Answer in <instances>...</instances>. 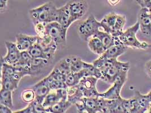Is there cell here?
<instances>
[{"label": "cell", "mask_w": 151, "mask_h": 113, "mask_svg": "<svg viewBox=\"0 0 151 113\" xmlns=\"http://www.w3.org/2000/svg\"><path fill=\"white\" fill-rule=\"evenodd\" d=\"M29 15L33 24L49 23L58 21V8L52 2H48L39 7L29 10Z\"/></svg>", "instance_id": "obj_1"}, {"label": "cell", "mask_w": 151, "mask_h": 113, "mask_svg": "<svg viewBox=\"0 0 151 113\" xmlns=\"http://www.w3.org/2000/svg\"><path fill=\"white\" fill-rule=\"evenodd\" d=\"M139 28V23L137 21L134 25L123 32L118 37L119 40L128 48L140 49H147L151 48V44L146 42H141L137 40L136 35Z\"/></svg>", "instance_id": "obj_2"}, {"label": "cell", "mask_w": 151, "mask_h": 113, "mask_svg": "<svg viewBox=\"0 0 151 113\" xmlns=\"http://www.w3.org/2000/svg\"><path fill=\"white\" fill-rule=\"evenodd\" d=\"M78 33L84 41H88L89 39L96 35L101 30V23L98 21L93 15H91L84 21L78 26Z\"/></svg>", "instance_id": "obj_3"}, {"label": "cell", "mask_w": 151, "mask_h": 113, "mask_svg": "<svg viewBox=\"0 0 151 113\" xmlns=\"http://www.w3.org/2000/svg\"><path fill=\"white\" fill-rule=\"evenodd\" d=\"M130 64L118 61L116 59L113 64L105 70L101 71L102 77L101 80L104 82L113 84L115 78L122 71H129Z\"/></svg>", "instance_id": "obj_4"}, {"label": "cell", "mask_w": 151, "mask_h": 113, "mask_svg": "<svg viewBox=\"0 0 151 113\" xmlns=\"http://www.w3.org/2000/svg\"><path fill=\"white\" fill-rule=\"evenodd\" d=\"M99 79L93 76L84 77L81 80L79 87L82 90L84 97H100V93L96 89V84Z\"/></svg>", "instance_id": "obj_5"}, {"label": "cell", "mask_w": 151, "mask_h": 113, "mask_svg": "<svg viewBox=\"0 0 151 113\" xmlns=\"http://www.w3.org/2000/svg\"><path fill=\"white\" fill-rule=\"evenodd\" d=\"M46 29L47 34L57 44L66 43L68 29L62 27L58 21L47 23Z\"/></svg>", "instance_id": "obj_6"}, {"label": "cell", "mask_w": 151, "mask_h": 113, "mask_svg": "<svg viewBox=\"0 0 151 113\" xmlns=\"http://www.w3.org/2000/svg\"><path fill=\"white\" fill-rule=\"evenodd\" d=\"M66 4L74 21L82 19L88 10V4L86 0H71Z\"/></svg>", "instance_id": "obj_7"}, {"label": "cell", "mask_w": 151, "mask_h": 113, "mask_svg": "<svg viewBox=\"0 0 151 113\" xmlns=\"http://www.w3.org/2000/svg\"><path fill=\"white\" fill-rule=\"evenodd\" d=\"M75 105L78 113H101L99 97L96 98L84 97Z\"/></svg>", "instance_id": "obj_8"}, {"label": "cell", "mask_w": 151, "mask_h": 113, "mask_svg": "<svg viewBox=\"0 0 151 113\" xmlns=\"http://www.w3.org/2000/svg\"><path fill=\"white\" fill-rule=\"evenodd\" d=\"M7 53L6 56L1 57V62L14 65L20 59L21 51L18 48L16 43L6 41L5 42Z\"/></svg>", "instance_id": "obj_9"}, {"label": "cell", "mask_w": 151, "mask_h": 113, "mask_svg": "<svg viewBox=\"0 0 151 113\" xmlns=\"http://www.w3.org/2000/svg\"><path fill=\"white\" fill-rule=\"evenodd\" d=\"M133 113H148L151 101L147 94H142L139 91H135L134 97Z\"/></svg>", "instance_id": "obj_10"}, {"label": "cell", "mask_w": 151, "mask_h": 113, "mask_svg": "<svg viewBox=\"0 0 151 113\" xmlns=\"http://www.w3.org/2000/svg\"><path fill=\"white\" fill-rule=\"evenodd\" d=\"M137 21L141 32L147 36H151V19L150 12L148 8H142L138 14Z\"/></svg>", "instance_id": "obj_11"}, {"label": "cell", "mask_w": 151, "mask_h": 113, "mask_svg": "<svg viewBox=\"0 0 151 113\" xmlns=\"http://www.w3.org/2000/svg\"><path fill=\"white\" fill-rule=\"evenodd\" d=\"M37 36H29L25 34H18L16 36V44L21 51H28L37 41Z\"/></svg>", "instance_id": "obj_12"}, {"label": "cell", "mask_w": 151, "mask_h": 113, "mask_svg": "<svg viewBox=\"0 0 151 113\" xmlns=\"http://www.w3.org/2000/svg\"><path fill=\"white\" fill-rule=\"evenodd\" d=\"M32 88L34 90L36 94L35 100L41 104H42L44 99L51 91L45 78L34 85Z\"/></svg>", "instance_id": "obj_13"}, {"label": "cell", "mask_w": 151, "mask_h": 113, "mask_svg": "<svg viewBox=\"0 0 151 113\" xmlns=\"http://www.w3.org/2000/svg\"><path fill=\"white\" fill-rule=\"evenodd\" d=\"M127 49L128 47L125 46L122 43L117 42L115 45L105 50L103 54L100 56V57L106 59H117L118 56L124 54L127 51Z\"/></svg>", "instance_id": "obj_14"}, {"label": "cell", "mask_w": 151, "mask_h": 113, "mask_svg": "<svg viewBox=\"0 0 151 113\" xmlns=\"http://www.w3.org/2000/svg\"><path fill=\"white\" fill-rule=\"evenodd\" d=\"M118 14L110 13L106 15L100 21L101 29L104 31L109 33L114 36L115 33V26L117 21Z\"/></svg>", "instance_id": "obj_15"}, {"label": "cell", "mask_w": 151, "mask_h": 113, "mask_svg": "<svg viewBox=\"0 0 151 113\" xmlns=\"http://www.w3.org/2000/svg\"><path fill=\"white\" fill-rule=\"evenodd\" d=\"M57 21L65 28L68 29L70 26L74 22L67 4L58 9V21Z\"/></svg>", "instance_id": "obj_16"}, {"label": "cell", "mask_w": 151, "mask_h": 113, "mask_svg": "<svg viewBox=\"0 0 151 113\" xmlns=\"http://www.w3.org/2000/svg\"><path fill=\"white\" fill-rule=\"evenodd\" d=\"M94 36L100 39L103 44L105 50L108 49L111 46L115 45L117 42H120L118 37H115L110 34L101 30H100Z\"/></svg>", "instance_id": "obj_17"}, {"label": "cell", "mask_w": 151, "mask_h": 113, "mask_svg": "<svg viewBox=\"0 0 151 113\" xmlns=\"http://www.w3.org/2000/svg\"><path fill=\"white\" fill-rule=\"evenodd\" d=\"M68 100L73 105H76L79 102L83 96L82 91L78 85L67 87Z\"/></svg>", "instance_id": "obj_18"}, {"label": "cell", "mask_w": 151, "mask_h": 113, "mask_svg": "<svg viewBox=\"0 0 151 113\" xmlns=\"http://www.w3.org/2000/svg\"><path fill=\"white\" fill-rule=\"evenodd\" d=\"M123 85L114 83L110 88L106 92L100 93V97L108 99H117L121 97L120 93Z\"/></svg>", "instance_id": "obj_19"}, {"label": "cell", "mask_w": 151, "mask_h": 113, "mask_svg": "<svg viewBox=\"0 0 151 113\" xmlns=\"http://www.w3.org/2000/svg\"><path fill=\"white\" fill-rule=\"evenodd\" d=\"M87 41L88 46L92 53L101 56L105 51L103 42L98 37L93 36L91 37Z\"/></svg>", "instance_id": "obj_20"}, {"label": "cell", "mask_w": 151, "mask_h": 113, "mask_svg": "<svg viewBox=\"0 0 151 113\" xmlns=\"http://www.w3.org/2000/svg\"><path fill=\"white\" fill-rule=\"evenodd\" d=\"M73 104L69 102L68 100H61L57 102L54 105L46 109L47 113H64Z\"/></svg>", "instance_id": "obj_21"}, {"label": "cell", "mask_w": 151, "mask_h": 113, "mask_svg": "<svg viewBox=\"0 0 151 113\" xmlns=\"http://www.w3.org/2000/svg\"><path fill=\"white\" fill-rule=\"evenodd\" d=\"M19 83V82H17L12 77L1 75V89L8 90L13 92L18 88Z\"/></svg>", "instance_id": "obj_22"}, {"label": "cell", "mask_w": 151, "mask_h": 113, "mask_svg": "<svg viewBox=\"0 0 151 113\" xmlns=\"http://www.w3.org/2000/svg\"><path fill=\"white\" fill-rule=\"evenodd\" d=\"M86 76L87 74L84 70L77 72H70L67 75L65 83L68 87L77 85L79 84L81 80Z\"/></svg>", "instance_id": "obj_23"}, {"label": "cell", "mask_w": 151, "mask_h": 113, "mask_svg": "<svg viewBox=\"0 0 151 113\" xmlns=\"http://www.w3.org/2000/svg\"><path fill=\"white\" fill-rule=\"evenodd\" d=\"M28 51L33 58H44L48 59L47 54L44 48L37 41L34 44Z\"/></svg>", "instance_id": "obj_24"}, {"label": "cell", "mask_w": 151, "mask_h": 113, "mask_svg": "<svg viewBox=\"0 0 151 113\" xmlns=\"http://www.w3.org/2000/svg\"><path fill=\"white\" fill-rule=\"evenodd\" d=\"M49 60L44 58H32L29 64V69L31 75H32L37 71H39L42 67L48 64Z\"/></svg>", "instance_id": "obj_25"}, {"label": "cell", "mask_w": 151, "mask_h": 113, "mask_svg": "<svg viewBox=\"0 0 151 113\" xmlns=\"http://www.w3.org/2000/svg\"><path fill=\"white\" fill-rule=\"evenodd\" d=\"M11 91L1 89L0 91V104L8 106L12 109L13 108V102Z\"/></svg>", "instance_id": "obj_26"}, {"label": "cell", "mask_w": 151, "mask_h": 113, "mask_svg": "<svg viewBox=\"0 0 151 113\" xmlns=\"http://www.w3.org/2000/svg\"><path fill=\"white\" fill-rule=\"evenodd\" d=\"M60 101V99L57 96L55 90H51L44 99L42 102V105L45 108L47 109L54 105Z\"/></svg>", "instance_id": "obj_27"}, {"label": "cell", "mask_w": 151, "mask_h": 113, "mask_svg": "<svg viewBox=\"0 0 151 113\" xmlns=\"http://www.w3.org/2000/svg\"><path fill=\"white\" fill-rule=\"evenodd\" d=\"M70 70L71 72H77L84 69L85 62L80 58L74 56L70 58Z\"/></svg>", "instance_id": "obj_28"}, {"label": "cell", "mask_w": 151, "mask_h": 113, "mask_svg": "<svg viewBox=\"0 0 151 113\" xmlns=\"http://www.w3.org/2000/svg\"><path fill=\"white\" fill-rule=\"evenodd\" d=\"M45 78L51 90H57L61 88H66L68 87L65 82L55 80L49 75Z\"/></svg>", "instance_id": "obj_29"}, {"label": "cell", "mask_w": 151, "mask_h": 113, "mask_svg": "<svg viewBox=\"0 0 151 113\" xmlns=\"http://www.w3.org/2000/svg\"><path fill=\"white\" fill-rule=\"evenodd\" d=\"M21 98L23 101L26 103H31L36 99V94L34 90L32 88L24 90L22 92Z\"/></svg>", "instance_id": "obj_30"}, {"label": "cell", "mask_w": 151, "mask_h": 113, "mask_svg": "<svg viewBox=\"0 0 151 113\" xmlns=\"http://www.w3.org/2000/svg\"><path fill=\"white\" fill-rule=\"evenodd\" d=\"M55 67H57L62 73L68 75L69 73L71 72L70 58L65 59L64 60L61 61Z\"/></svg>", "instance_id": "obj_31"}, {"label": "cell", "mask_w": 151, "mask_h": 113, "mask_svg": "<svg viewBox=\"0 0 151 113\" xmlns=\"http://www.w3.org/2000/svg\"><path fill=\"white\" fill-rule=\"evenodd\" d=\"M34 26L35 30L38 38H42L48 34L46 29V23H39Z\"/></svg>", "instance_id": "obj_32"}, {"label": "cell", "mask_w": 151, "mask_h": 113, "mask_svg": "<svg viewBox=\"0 0 151 113\" xmlns=\"http://www.w3.org/2000/svg\"><path fill=\"white\" fill-rule=\"evenodd\" d=\"M49 75L51 76L55 80L62 81V82H66L67 75L62 73L61 71L57 67H55L52 72L49 74Z\"/></svg>", "instance_id": "obj_33"}, {"label": "cell", "mask_w": 151, "mask_h": 113, "mask_svg": "<svg viewBox=\"0 0 151 113\" xmlns=\"http://www.w3.org/2000/svg\"><path fill=\"white\" fill-rule=\"evenodd\" d=\"M32 104L34 107L35 113H47V109L43 106L42 104L38 102L35 99L32 102Z\"/></svg>", "instance_id": "obj_34"}, {"label": "cell", "mask_w": 151, "mask_h": 113, "mask_svg": "<svg viewBox=\"0 0 151 113\" xmlns=\"http://www.w3.org/2000/svg\"><path fill=\"white\" fill-rule=\"evenodd\" d=\"M14 113H35L34 107L32 105V102L29 103L26 107L20 110H18L17 112H14Z\"/></svg>", "instance_id": "obj_35"}, {"label": "cell", "mask_w": 151, "mask_h": 113, "mask_svg": "<svg viewBox=\"0 0 151 113\" xmlns=\"http://www.w3.org/2000/svg\"><path fill=\"white\" fill-rule=\"evenodd\" d=\"M137 4L142 8L149 9L151 5V0H135Z\"/></svg>", "instance_id": "obj_36"}, {"label": "cell", "mask_w": 151, "mask_h": 113, "mask_svg": "<svg viewBox=\"0 0 151 113\" xmlns=\"http://www.w3.org/2000/svg\"><path fill=\"white\" fill-rule=\"evenodd\" d=\"M0 113H12V109L9 107L4 105L0 104Z\"/></svg>", "instance_id": "obj_37"}, {"label": "cell", "mask_w": 151, "mask_h": 113, "mask_svg": "<svg viewBox=\"0 0 151 113\" xmlns=\"http://www.w3.org/2000/svg\"><path fill=\"white\" fill-rule=\"evenodd\" d=\"M145 70L148 75L151 78V59L145 64Z\"/></svg>", "instance_id": "obj_38"}, {"label": "cell", "mask_w": 151, "mask_h": 113, "mask_svg": "<svg viewBox=\"0 0 151 113\" xmlns=\"http://www.w3.org/2000/svg\"><path fill=\"white\" fill-rule=\"evenodd\" d=\"M7 0H0V10L1 11L4 10L7 6Z\"/></svg>", "instance_id": "obj_39"}, {"label": "cell", "mask_w": 151, "mask_h": 113, "mask_svg": "<svg viewBox=\"0 0 151 113\" xmlns=\"http://www.w3.org/2000/svg\"><path fill=\"white\" fill-rule=\"evenodd\" d=\"M107 1L111 6H114L118 5L121 2V0H107Z\"/></svg>", "instance_id": "obj_40"}, {"label": "cell", "mask_w": 151, "mask_h": 113, "mask_svg": "<svg viewBox=\"0 0 151 113\" xmlns=\"http://www.w3.org/2000/svg\"><path fill=\"white\" fill-rule=\"evenodd\" d=\"M149 99H150V101H151V105H150V109H149V111H148V113H151V91L150 92H149L148 94H147Z\"/></svg>", "instance_id": "obj_41"}, {"label": "cell", "mask_w": 151, "mask_h": 113, "mask_svg": "<svg viewBox=\"0 0 151 113\" xmlns=\"http://www.w3.org/2000/svg\"><path fill=\"white\" fill-rule=\"evenodd\" d=\"M149 10H150V13H151V6L150 7V8H149Z\"/></svg>", "instance_id": "obj_42"}, {"label": "cell", "mask_w": 151, "mask_h": 113, "mask_svg": "<svg viewBox=\"0 0 151 113\" xmlns=\"http://www.w3.org/2000/svg\"><path fill=\"white\" fill-rule=\"evenodd\" d=\"M150 15H151V13H150Z\"/></svg>", "instance_id": "obj_43"}]
</instances>
